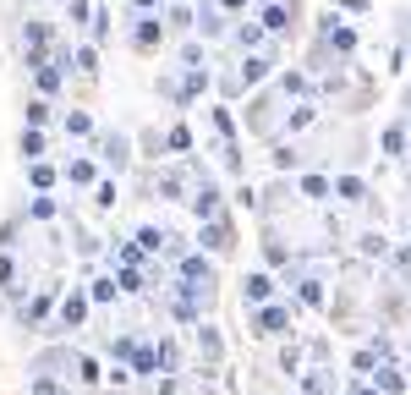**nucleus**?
<instances>
[{"label": "nucleus", "instance_id": "nucleus-16", "mask_svg": "<svg viewBox=\"0 0 411 395\" xmlns=\"http://www.w3.org/2000/svg\"><path fill=\"white\" fill-rule=\"evenodd\" d=\"M66 182H94V165H88V160H72V165H66Z\"/></svg>", "mask_w": 411, "mask_h": 395}, {"label": "nucleus", "instance_id": "nucleus-31", "mask_svg": "<svg viewBox=\"0 0 411 395\" xmlns=\"http://www.w3.org/2000/svg\"><path fill=\"white\" fill-rule=\"evenodd\" d=\"M340 6H346V11H368V0H340Z\"/></svg>", "mask_w": 411, "mask_h": 395}, {"label": "nucleus", "instance_id": "nucleus-21", "mask_svg": "<svg viewBox=\"0 0 411 395\" xmlns=\"http://www.w3.org/2000/svg\"><path fill=\"white\" fill-rule=\"evenodd\" d=\"M362 252H378V258H384V252H390V242H384L378 230H368V236H362Z\"/></svg>", "mask_w": 411, "mask_h": 395}, {"label": "nucleus", "instance_id": "nucleus-6", "mask_svg": "<svg viewBox=\"0 0 411 395\" xmlns=\"http://www.w3.org/2000/svg\"><path fill=\"white\" fill-rule=\"evenodd\" d=\"M269 291H274V280H269V274H247V280H242V296H247V302H269Z\"/></svg>", "mask_w": 411, "mask_h": 395}, {"label": "nucleus", "instance_id": "nucleus-10", "mask_svg": "<svg viewBox=\"0 0 411 395\" xmlns=\"http://www.w3.org/2000/svg\"><path fill=\"white\" fill-rule=\"evenodd\" d=\"M324 39L334 44V50H356V33H351V28H334V17H329V28H324Z\"/></svg>", "mask_w": 411, "mask_h": 395}, {"label": "nucleus", "instance_id": "nucleus-17", "mask_svg": "<svg viewBox=\"0 0 411 395\" xmlns=\"http://www.w3.org/2000/svg\"><path fill=\"white\" fill-rule=\"evenodd\" d=\"M340 198H346V204H362V198H368V187H362L356 176H346V182H340Z\"/></svg>", "mask_w": 411, "mask_h": 395}, {"label": "nucleus", "instance_id": "nucleus-13", "mask_svg": "<svg viewBox=\"0 0 411 395\" xmlns=\"http://www.w3.org/2000/svg\"><path fill=\"white\" fill-rule=\"evenodd\" d=\"M132 368H137V374H154V368H159V352H137V346H132Z\"/></svg>", "mask_w": 411, "mask_h": 395}, {"label": "nucleus", "instance_id": "nucleus-25", "mask_svg": "<svg viewBox=\"0 0 411 395\" xmlns=\"http://www.w3.org/2000/svg\"><path fill=\"white\" fill-rule=\"evenodd\" d=\"M302 192H308V198H324L329 182H324V176H308V182H302Z\"/></svg>", "mask_w": 411, "mask_h": 395}, {"label": "nucleus", "instance_id": "nucleus-22", "mask_svg": "<svg viewBox=\"0 0 411 395\" xmlns=\"http://www.w3.org/2000/svg\"><path fill=\"white\" fill-rule=\"evenodd\" d=\"M302 302H308V308H318V302H324V286H318V280H302Z\"/></svg>", "mask_w": 411, "mask_h": 395}, {"label": "nucleus", "instance_id": "nucleus-5", "mask_svg": "<svg viewBox=\"0 0 411 395\" xmlns=\"http://www.w3.org/2000/svg\"><path fill=\"white\" fill-rule=\"evenodd\" d=\"M164 39V28H159V17H143L137 22V33H132V44H137V50H154V44Z\"/></svg>", "mask_w": 411, "mask_h": 395}, {"label": "nucleus", "instance_id": "nucleus-29", "mask_svg": "<svg viewBox=\"0 0 411 395\" xmlns=\"http://www.w3.org/2000/svg\"><path fill=\"white\" fill-rule=\"evenodd\" d=\"M28 395H61V390H55L50 379H33V390H28Z\"/></svg>", "mask_w": 411, "mask_h": 395}, {"label": "nucleus", "instance_id": "nucleus-3", "mask_svg": "<svg viewBox=\"0 0 411 395\" xmlns=\"http://www.w3.org/2000/svg\"><path fill=\"white\" fill-rule=\"evenodd\" d=\"M181 280H186V286H198V280L208 286V280H214V269H208V258H198V252H192V258H181Z\"/></svg>", "mask_w": 411, "mask_h": 395}, {"label": "nucleus", "instance_id": "nucleus-20", "mask_svg": "<svg viewBox=\"0 0 411 395\" xmlns=\"http://www.w3.org/2000/svg\"><path fill=\"white\" fill-rule=\"evenodd\" d=\"M400 148H406V132H400V126H390V132H384V154H400Z\"/></svg>", "mask_w": 411, "mask_h": 395}, {"label": "nucleus", "instance_id": "nucleus-26", "mask_svg": "<svg viewBox=\"0 0 411 395\" xmlns=\"http://www.w3.org/2000/svg\"><path fill=\"white\" fill-rule=\"evenodd\" d=\"M236 39H242V44H247V50H252V44L264 39V28H258V22H247V28H242V33H236Z\"/></svg>", "mask_w": 411, "mask_h": 395}, {"label": "nucleus", "instance_id": "nucleus-12", "mask_svg": "<svg viewBox=\"0 0 411 395\" xmlns=\"http://www.w3.org/2000/svg\"><path fill=\"white\" fill-rule=\"evenodd\" d=\"M164 242H170V236H164V230H154V226H148V230H137V247H143V252H159Z\"/></svg>", "mask_w": 411, "mask_h": 395}, {"label": "nucleus", "instance_id": "nucleus-33", "mask_svg": "<svg viewBox=\"0 0 411 395\" xmlns=\"http://www.w3.org/2000/svg\"><path fill=\"white\" fill-rule=\"evenodd\" d=\"M132 6H137V11H148V6H159V0H132Z\"/></svg>", "mask_w": 411, "mask_h": 395}, {"label": "nucleus", "instance_id": "nucleus-7", "mask_svg": "<svg viewBox=\"0 0 411 395\" xmlns=\"http://www.w3.org/2000/svg\"><path fill=\"white\" fill-rule=\"evenodd\" d=\"M286 324H291L286 308H264V313H258V330H264V335H286Z\"/></svg>", "mask_w": 411, "mask_h": 395}, {"label": "nucleus", "instance_id": "nucleus-28", "mask_svg": "<svg viewBox=\"0 0 411 395\" xmlns=\"http://www.w3.org/2000/svg\"><path fill=\"white\" fill-rule=\"evenodd\" d=\"M378 384L384 390H400V368H378Z\"/></svg>", "mask_w": 411, "mask_h": 395}, {"label": "nucleus", "instance_id": "nucleus-30", "mask_svg": "<svg viewBox=\"0 0 411 395\" xmlns=\"http://www.w3.org/2000/svg\"><path fill=\"white\" fill-rule=\"evenodd\" d=\"M6 280H11V258H0V286H6Z\"/></svg>", "mask_w": 411, "mask_h": 395}, {"label": "nucleus", "instance_id": "nucleus-4", "mask_svg": "<svg viewBox=\"0 0 411 395\" xmlns=\"http://www.w3.org/2000/svg\"><path fill=\"white\" fill-rule=\"evenodd\" d=\"M82 318H88V296H77V291H72V296L61 302V324H66V330H77Z\"/></svg>", "mask_w": 411, "mask_h": 395}, {"label": "nucleus", "instance_id": "nucleus-23", "mask_svg": "<svg viewBox=\"0 0 411 395\" xmlns=\"http://www.w3.org/2000/svg\"><path fill=\"white\" fill-rule=\"evenodd\" d=\"M44 121H50V104L33 99V104H28V126H44Z\"/></svg>", "mask_w": 411, "mask_h": 395}, {"label": "nucleus", "instance_id": "nucleus-19", "mask_svg": "<svg viewBox=\"0 0 411 395\" xmlns=\"http://www.w3.org/2000/svg\"><path fill=\"white\" fill-rule=\"evenodd\" d=\"M77 379L82 384H99V362L94 357H77Z\"/></svg>", "mask_w": 411, "mask_h": 395}, {"label": "nucleus", "instance_id": "nucleus-2", "mask_svg": "<svg viewBox=\"0 0 411 395\" xmlns=\"http://www.w3.org/2000/svg\"><path fill=\"white\" fill-rule=\"evenodd\" d=\"M258 28H264V33H280V28H291V11H286V0H274V6H264V17H258Z\"/></svg>", "mask_w": 411, "mask_h": 395}, {"label": "nucleus", "instance_id": "nucleus-18", "mask_svg": "<svg viewBox=\"0 0 411 395\" xmlns=\"http://www.w3.org/2000/svg\"><path fill=\"white\" fill-rule=\"evenodd\" d=\"M22 154H28V160H39V154H44V138H39V126H33V132H22Z\"/></svg>", "mask_w": 411, "mask_h": 395}, {"label": "nucleus", "instance_id": "nucleus-9", "mask_svg": "<svg viewBox=\"0 0 411 395\" xmlns=\"http://www.w3.org/2000/svg\"><path fill=\"white\" fill-rule=\"evenodd\" d=\"M264 72H269V61L247 55V61H242V72H236V83H264Z\"/></svg>", "mask_w": 411, "mask_h": 395}, {"label": "nucleus", "instance_id": "nucleus-8", "mask_svg": "<svg viewBox=\"0 0 411 395\" xmlns=\"http://www.w3.org/2000/svg\"><path fill=\"white\" fill-rule=\"evenodd\" d=\"M203 242H208V247H214V252H225V247H230V226H225V220H208Z\"/></svg>", "mask_w": 411, "mask_h": 395}, {"label": "nucleus", "instance_id": "nucleus-11", "mask_svg": "<svg viewBox=\"0 0 411 395\" xmlns=\"http://www.w3.org/2000/svg\"><path fill=\"white\" fill-rule=\"evenodd\" d=\"M99 154L110 160V165H126V138H104V143H99Z\"/></svg>", "mask_w": 411, "mask_h": 395}, {"label": "nucleus", "instance_id": "nucleus-34", "mask_svg": "<svg viewBox=\"0 0 411 395\" xmlns=\"http://www.w3.org/2000/svg\"><path fill=\"white\" fill-rule=\"evenodd\" d=\"M356 395H378V390H356Z\"/></svg>", "mask_w": 411, "mask_h": 395}, {"label": "nucleus", "instance_id": "nucleus-27", "mask_svg": "<svg viewBox=\"0 0 411 395\" xmlns=\"http://www.w3.org/2000/svg\"><path fill=\"white\" fill-rule=\"evenodd\" d=\"M116 296V280H94V302H110Z\"/></svg>", "mask_w": 411, "mask_h": 395}, {"label": "nucleus", "instance_id": "nucleus-15", "mask_svg": "<svg viewBox=\"0 0 411 395\" xmlns=\"http://www.w3.org/2000/svg\"><path fill=\"white\" fill-rule=\"evenodd\" d=\"M164 148H176V154H186V148H192V132H186V126H170V138H164Z\"/></svg>", "mask_w": 411, "mask_h": 395}, {"label": "nucleus", "instance_id": "nucleus-14", "mask_svg": "<svg viewBox=\"0 0 411 395\" xmlns=\"http://www.w3.org/2000/svg\"><path fill=\"white\" fill-rule=\"evenodd\" d=\"M66 132H72V138H88V132H94V121H88L82 110H72V116H66Z\"/></svg>", "mask_w": 411, "mask_h": 395}, {"label": "nucleus", "instance_id": "nucleus-1", "mask_svg": "<svg viewBox=\"0 0 411 395\" xmlns=\"http://www.w3.org/2000/svg\"><path fill=\"white\" fill-rule=\"evenodd\" d=\"M192 214H198V220H220V192L208 187V182L192 192Z\"/></svg>", "mask_w": 411, "mask_h": 395}, {"label": "nucleus", "instance_id": "nucleus-32", "mask_svg": "<svg viewBox=\"0 0 411 395\" xmlns=\"http://www.w3.org/2000/svg\"><path fill=\"white\" fill-rule=\"evenodd\" d=\"M220 6H225V11H242V6H247V0H220Z\"/></svg>", "mask_w": 411, "mask_h": 395}, {"label": "nucleus", "instance_id": "nucleus-24", "mask_svg": "<svg viewBox=\"0 0 411 395\" xmlns=\"http://www.w3.org/2000/svg\"><path fill=\"white\" fill-rule=\"evenodd\" d=\"M39 88H44V94H50V88H61V72H55V66H39Z\"/></svg>", "mask_w": 411, "mask_h": 395}]
</instances>
